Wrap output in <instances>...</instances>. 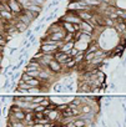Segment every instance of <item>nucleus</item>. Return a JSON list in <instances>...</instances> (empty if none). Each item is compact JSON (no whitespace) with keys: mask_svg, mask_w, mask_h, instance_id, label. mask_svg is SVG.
<instances>
[{"mask_svg":"<svg viewBox=\"0 0 126 127\" xmlns=\"http://www.w3.org/2000/svg\"><path fill=\"white\" fill-rule=\"evenodd\" d=\"M6 3L9 4V6H10V10H11V13L15 15V16H18L19 14H21L23 11H24V6H23V4L20 3V0H6Z\"/></svg>","mask_w":126,"mask_h":127,"instance_id":"obj_1","label":"nucleus"},{"mask_svg":"<svg viewBox=\"0 0 126 127\" xmlns=\"http://www.w3.org/2000/svg\"><path fill=\"white\" fill-rule=\"evenodd\" d=\"M47 67H49V70H50L54 75L64 74V66H62L61 64H60L57 60H55V59H52V60L47 64Z\"/></svg>","mask_w":126,"mask_h":127,"instance_id":"obj_2","label":"nucleus"},{"mask_svg":"<svg viewBox=\"0 0 126 127\" xmlns=\"http://www.w3.org/2000/svg\"><path fill=\"white\" fill-rule=\"evenodd\" d=\"M40 51L45 52V54H55L59 50L57 45H52V44H47V42H40Z\"/></svg>","mask_w":126,"mask_h":127,"instance_id":"obj_3","label":"nucleus"},{"mask_svg":"<svg viewBox=\"0 0 126 127\" xmlns=\"http://www.w3.org/2000/svg\"><path fill=\"white\" fill-rule=\"evenodd\" d=\"M69 57H70L69 52H64V51H60V50H57V51L54 54V59L57 60L61 65H65L66 61L69 60Z\"/></svg>","mask_w":126,"mask_h":127,"instance_id":"obj_4","label":"nucleus"},{"mask_svg":"<svg viewBox=\"0 0 126 127\" xmlns=\"http://www.w3.org/2000/svg\"><path fill=\"white\" fill-rule=\"evenodd\" d=\"M66 31L62 30V31H57V32H50V34H45L44 36H46L47 39H51L54 41H61L62 39H64Z\"/></svg>","mask_w":126,"mask_h":127,"instance_id":"obj_5","label":"nucleus"},{"mask_svg":"<svg viewBox=\"0 0 126 127\" xmlns=\"http://www.w3.org/2000/svg\"><path fill=\"white\" fill-rule=\"evenodd\" d=\"M64 30V28H62V25H61V20L59 19L57 21H55V23H52L49 28H47V30H46V32L45 34H50V32H57V31H62Z\"/></svg>","mask_w":126,"mask_h":127,"instance_id":"obj_6","label":"nucleus"},{"mask_svg":"<svg viewBox=\"0 0 126 127\" xmlns=\"http://www.w3.org/2000/svg\"><path fill=\"white\" fill-rule=\"evenodd\" d=\"M42 66L40 65L39 60H35V59H31L26 65H25V70H41Z\"/></svg>","mask_w":126,"mask_h":127,"instance_id":"obj_7","label":"nucleus"},{"mask_svg":"<svg viewBox=\"0 0 126 127\" xmlns=\"http://www.w3.org/2000/svg\"><path fill=\"white\" fill-rule=\"evenodd\" d=\"M74 46H75V40H71V41L64 42V44H62V45L59 47V50H60V51H64V52H69Z\"/></svg>","mask_w":126,"mask_h":127,"instance_id":"obj_8","label":"nucleus"},{"mask_svg":"<svg viewBox=\"0 0 126 127\" xmlns=\"http://www.w3.org/2000/svg\"><path fill=\"white\" fill-rule=\"evenodd\" d=\"M10 117H13V118H15V120H19V121H24L25 120V111L21 108V110H19V111H15V112H10V115H9ZM8 116V117H9Z\"/></svg>","mask_w":126,"mask_h":127,"instance_id":"obj_9","label":"nucleus"},{"mask_svg":"<svg viewBox=\"0 0 126 127\" xmlns=\"http://www.w3.org/2000/svg\"><path fill=\"white\" fill-rule=\"evenodd\" d=\"M25 126H33L34 125V111H25V120H24Z\"/></svg>","mask_w":126,"mask_h":127,"instance_id":"obj_10","label":"nucleus"},{"mask_svg":"<svg viewBox=\"0 0 126 127\" xmlns=\"http://www.w3.org/2000/svg\"><path fill=\"white\" fill-rule=\"evenodd\" d=\"M25 9H29L30 11L36 13V14H39V15L42 13V5H38V4H34V3H30Z\"/></svg>","mask_w":126,"mask_h":127,"instance_id":"obj_11","label":"nucleus"},{"mask_svg":"<svg viewBox=\"0 0 126 127\" xmlns=\"http://www.w3.org/2000/svg\"><path fill=\"white\" fill-rule=\"evenodd\" d=\"M61 25H62V28H64V30L66 31V32H76V30H75V28H74V24L73 23H69V21H64V20H61Z\"/></svg>","mask_w":126,"mask_h":127,"instance_id":"obj_12","label":"nucleus"},{"mask_svg":"<svg viewBox=\"0 0 126 127\" xmlns=\"http://www.w3.org/2000/svg\"><path fill=\"white\" fill-rule=\"evenodd\" d=\"M15 28H16V30H18V32H25L28 29H29V26L25 24V23H23V21H20V20H18L16 19V21H15Z\"/></svg>","mask_w":126,"mask_h":127,"instance_id":"obj_13","label":"nucleus"},{"mask_svg":"<svg viewBox=\"0 0 126 127\" xmlns=\"http://www.w3.org/2000/svg\"><path fill=\"white\" fill-rule=\"evenodd\" d=\"M16 18H18V20H20V21L25 23V24H26L28 26H30V24L33 23V20H31V19H30V18H29V16L26 15V14H24V13L19 14V15H18Z\"/></svg>","mask_w":126,"mask_h":127,"instance_id":"obj_14","label":"nucleus"},{"mask_svg":"<svg viewBox=\"0 0 126 127\" xmlns=\"http://www.w3.org/2000/svg\"><path fill=\"white\" fill-rule=\"evenodd\" d=\"M115 24H116V20L111 19L110 16H105V15H104V25H105L106 28H114Z\"/></svg>","mask_w":126,"mask_h":127,"instance_id":"obj_15","label":"nucleus"},{"mask_svg":"<svg viewBox=\"0 0 126 127\" xmlns=\"http://www.w3.org/2000/svg\"><path fill=\"white\" fill-rule=\"evenodd\" d=\"M62 90H64V84H62V82H56V84L52 85V92L59 94V92H61Z\"/></svg>","mask_w":126,"mask_h":127,"instance_id":"obj_16","label":"nucleus"},{"mask_svg":"<svg viewBox=\"0 0 126 127\" xmlns=\"http://www.w3.org/2000/svg\"><path fill=\"white\" fill-rule=\"evenodd\" d=\"M84 57H85V51H79V54L76 55V56H74V59H75V61H76V65L78 64H81V62H84Z\"/></svg>","mask_w":126,"mask_h":127,"instance_id":"obj_17","label":"nucleus"},{"mask_svg":"<svg viewBox=\"0 0 126 127\" xmlns=\"http://www.w3.org/2000/svg\"><path fill=\"white\" fill-rule=\"evenodd\" d=\"M41 82H42V81H41L39 77H31V79L28 81V84H29L30 86H40Z\"/></svg>","mask_w":126,"mask_h":127,"instance_id":"obj_18","label":"nucleus"},{"mask_svg":"<svg viewBox=\"0 0 126 127\" xmlns=\"http://www.w3.org/2000/svg\"><path fill=\"white\" fill-rule=\"evenodd\" d=\"M96 55H95V52H91V51H85V57H84V61L85 62H90L94 57H95Z\"/></svg>","mask_w":126,"mask_h":127,"instance_id":"obj_19","label":"nucleus"},{"mask_svg":"<svg viewBox=\"0 0 126 127\" xmlns=\"http://www.w3.org/2000/svg\"><path fill=\"white\" fill-rule=\"evenodd\" d=\"M74 122H75V126H76V127H85V126H86V122H85L83 118H80V117H76Z\"/></svg>","mask_w":126,"mask_h":127,"instance_id":"obj_20","label":"nucleus"},{"mask_svg":"<svg viewBox=\"0 0 126 127\" xmlns=\"http://www.w3.org/2000/svg\"><path fill=\"white\" fill-rule=\"evenodd\" d=\"M74 37H75V34L74 32H66L65 36H64V39H62V41H64V42L71 41V40H74Z\"/></svg>","mask_w":126,"mask_h":127,"instance_id":"obj_21","label":"nucleus"},{"mask_svg":"<svg viewBox=\"0 0 126 127\" xmlns=\"http://www.w3.org/2000/svg\"><path fill=\"white\" fill-rule=\"evenodd\" d=\"M45 97H46V96H44L42 94L36 95V97H34V98H33V102H35V103H41V102L45 100Z\"/></svg>","mask_w":126,"mask_h":127,"instance_id":"obj_22","label":"nucleus"},{"mask_svg":"<svg viewBox=\"0 0 126 127\" xmlns=\"http://www.w3.org/2000/svg\"><path fill=\"white\" fill-rule=\"evenodd\" d=\"M31 77H38L39 74H40V70H25Z\"/></svg>","mask_w":126,"mask_h":127,"instance_id":"obj_23","label":"nucleus"},{"mask_svg":"<svg viewBox=\"0 0 126 127\" xmlns=\"http://www.w3.org/2000/svg\"><path fill=\"white\" fill-rule=\"evenodd\" d=\"M79 51H80V50H79L76 46H74V47H73V49L69 51V55H70L71 57H74V56H76V55L79 54Z\"/></svg>","mask_w":126,"mask_h":127,"instance_id":"obj_24","label":"nucleus"},{"mask_svg":"<svg viewBox=\"0 0 126 127\" xmlns=\"http://www.w3.org/2000/svg\"><path fill=\"white\" fill-rule=\"evenodd\" d=\"M20 79H21L23 81H25V82H28V81H29V80L31 79V76H30V75H29V74H28L26 71H24V72L21 74V77H20Z\"/></svg>","mask_w":126,"mask_h":127,"instance_id":"obj_25","label":"nucleus"},{"mask_svg":"<svg viewBox=\"0 0 126 127\" xmlns=\"http://www.w3.org/2000/svg\"><path fill=\"white\" fill-rule=\"evenodd\" d=\"M42 117H45L44 112H35L34 111V118H42Z\"/></svg>","mask_w":126,"mask_h":127,"instance_id":"obj_26","label":"nucleus"},{"mask_svg":"<svg viewBox=\"0 0 126 127\" xmlns=\"http://www.w3.org/2000/svg\"><path fill=\"white\" fill-rule=\"evenodd\" d=\"M33 32H34V30H31V29H28V30L25 31V34H26V37L31 36V35H33Z\"/></svg>","mask_w":126,"mask_h":127,"instance_id":"obj_27","label":"nucleus"},{"mask_svg":"<svg viewBox=\"0 0 126 127\" xmlns=\"http://www.w3.org/2000/svg\"><path fill=\"white\" fill-rule=\"evenodd\" d=\"M18 50V47H13V49H10V51H9V55H13L15 51Z\"/></svg>","mask_w":126,"mask_h":127,"instance_id":"obj_28","label":"nucleus"},{"mask_svg":"<svg viewBox=\"0 0 126 127\" xmlns=\"http://www.w3.org/2000/svg\"><path fill=\"white\" fill-rule=\"evenodd\" d=\"M74 28H75L76 31H79L80 30V24H74Z\"/></svg>","mask_w":126,"mask_h":127,"instance_id":"obj_29","label":"nucleus"},{"mask_svg":"<svg viewBox=\"0 0 126 127\" xmlns=\"http://www.w3.org/2000/svg\"><path fill=\"white\" fill-rule=\"evenodd\" d=\"M125 123H126V116H125Z\"/></svg>","mask_w":126,"mask_h":127,"instance_id":"obj_30","label":"nucleus"}]
</instances>
